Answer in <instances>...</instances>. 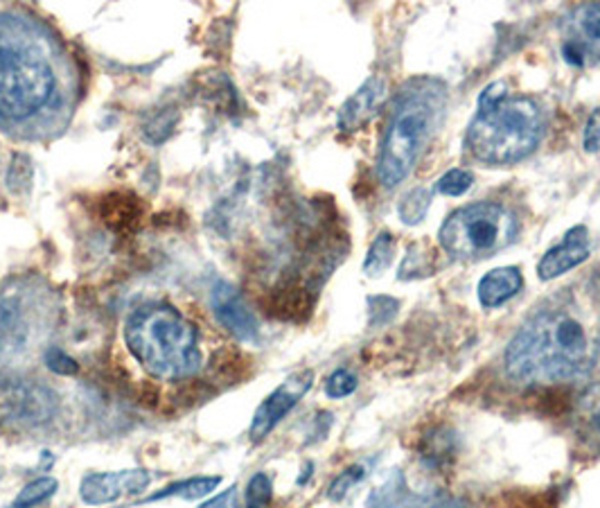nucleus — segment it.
<instances>
[{
    "instance_id": "nucleus-1",
    "label": "nucleus",
    "mask_w": 600,
    "mask_h": 508,
    "mask_svg": "<svg viewBox=\"0 0 600 508\" xmlns=\"http://www.w3.org/2000/svg\"><path fill=\"white\" fill-rule=\"evenodd\" d=\"M593 334L574 309L537 313L506 348V371L526 384L560 382L583 373L593 361Z\"/></svg>"
},
{
    "instance_id": "nucleus-10",
    "label": "nucleus",
    "mask_w": 600,
    "mask_h": 508,
    "mask_svg": "<svg viewBox=\"0 0 600 508\" xmlns=\"http://www.w3.org/2000/svg\"><path fill=\"white\" fill-rule=\"evenodd\" d=\"M152 484L148 470H120V472H93L81 479L79 497L89 506H104L118 501L125 495H140Z\"/></svg>"
},
{
    "instance_id": "nucleus-25",
    "label": "nucleus",
    "mask_w": 600,
    "mask_h": 508,
    "mask_svg": "<svg viewBox=\"0 0 600 508\" xmlns=\"http://www.w3.org/2000/svg\"><path fill=\"white\" fill-rule=\"evenodd\" d=\"M8 183L12 190H25L30 188L33 183V165H30V158L18 154L14 156L12 165H10V173H8Z\"/></svg>"
},
{
    "instance_id": "nucleus-9",
    "label": "nucleus",
    "mask_w": 600,
    "mask_h": 508,
    "mask_svg": "<svg viewBox=\"0 0 600 508\" xmlns=\"http://www.w3.org/2000/svg\"><path fill=\"white\" fill-rule=\"evenodd\" d=\"M311 384H314V373L309 369L298 371L292 378L284 380L269 395V398L260 407H257V411L251 420V428H248L251 441H255V443L265 441L278 428V422L303 401V395L311 389Z\"/></svg>"
},
{
    "instance_id": "nucleus-23",
    "label": "nucleus",
    "mask_w": 600,
    "mask_h": 508,
    "mask_svg": "<svg viewBox=\"0 0 600 508\" xmlns=\"http://www.w3.org/2000/svg\"><path fill=\"white\" fill-rule=\"evenodd\" d=\"M246 499H248L246 508H265L271 501V479L265 472H257L251 479Z\"/></svg>"
},
{
    "instance_id": "nucleus-3",
    "label": "nucleus",
    "mask_w": 600,
    "mask_h": 508,
    "mask_svg": "<svg viewBox=\"0 0 600 508\" xmlns=\"http://www.w3.org/2000/svg\"><path fill=\"white\" fill-rule=\"evenodd\" d=\"M445 106L447 91L438 79H413L399 91L378 156L382 186L397 188L413 173L443 123Z\"/></svg>"
},
{
    "instance_id": "nucleus-17",
    "label": "nucleus",
    "mask_w": 600,
    "mask_h": 508,
    "mask_svg": "<svg viewBox=\"0 0 600 508\" xmlns=\"http://www.w3.org/2000/svg\"><path fill=\"white\" fill-rule=\"evenodd\" d=\"M219 484H221V477H190V479H183V482H177V484H171V486L163 488L161 493L152 495L148 501L167 499V497L202 499V497L210 495Z\"/></svg>"
},
{
    "instance_id": "nucleus-21",
    "label": "nucleus",
    "mask_w": 600,
    "mask_h": 508,
    "mask_svg": "<svg viewBox=\"0 0 600 508\" xmlns=\"http://www.w3.org/2000/svg\"><path fill=\"white\" fill-rule=\"evenodd\" d=\"M472 183H474V175L470 173V169L454 167L436 181L434 190L438 194H447V196H461L472 188Z\"/></svg>"
},
{
    "instance_id": "nucleus-11",
    "label": "nucleus",
    "mask_w": 600,
    "mask_h": 508,
    "mask_svg": "<svg viewBox=\"0 0 600 508\" xmlns=\"http://www.w3.org/2000/svg\"><path fill=\"white\" fill-rule=\"evenodd\" d=\"M210 307L217 321L238 336L240 342H255L260 334V326H257L253 313L248 309L242 294L226 280H217L210 290Z\"/></svg>"
},
{
    "instance_id": "nucleus-5",
    "label": "nucleus",
    "mask_w": 600,
    "mask_h": 508,
    "mask_svg": "<svg viewBox=\"0 0 600 508\" xmlns=\"http://www.w3.org/2000/svg\"><path fill=\"white\" fill-rule=\"evenodd\" d=\"M54 68L41 46L12 21L0 18V118L23 123L50 104Z\"/></svg>"
},
{
    "instance_id": "nucleus-15",
    "label": "nucleus",
    "mask_w": 600,
    "mask_h": 508,
    "mask_svg": "<svg viewBox=\"0 0 600 508\" xmlns=\"http://www.w3.org/2000/svg\"><path fill=\"white\" fill-rule=\"evenodd\" d=\"M524 288V276L518 267H499L485 274L478 282V301L483 307H499L518 296Z\"/></svg>"
},
{
    "instance_id": "nucleus-8",
    "label": "nucleus",
    "mask_w": 600,
    "mask_h": 508,
    "mask_svg": "<svg viewBox=\"0 0 600 508\" xmlns=\"http://www.w3.org/2000/svg\"><path fill=\"white\" fill-rule=\"evenodd\" d=\"M56 407V395L41 382L0 373V428L46 426Z\"/></svg>"
},
{
    "instance_id": "nucleus-27",
    "label": "nucleus",
    "mask_w": 600,
    "mask_h": 508,
    "mask_svg": "<svg viewBox=\"0 0 600 508\" xmlns=\"http://www.w3.org/2000/svg\"><path fill=\"white\" fill-rule=\"evenodd\" d=\"M583 148L593 154L600 152V106L591 111V116L587 120L585 134H583Z\"/></svg>"
},
{
    "instance_id": "nucleus-24",
    "label": "nucleus",
    "mask_w": 600,
    "mask_h": 508,
    "mask_svg": "<svg viewBox=\"0 0 600 508\" xmlns=\"http://www.w3.org/2000/svg\"><path fill=\"white\" fill-rule=\"evenodd\" d=\"M355 389H357V378L350 371H346V369L334 371L328 378V382H325V393L330 395V398H334V401L346 398V395L355 393Z\"/></svg>"
},
{
    "instance_id": "nucleus-29",
    "label": "nucleus",
    "mask_w": 600,
    "mask_h": 508,
    "mask_svg": "<svg viewBox=\"0 0 600 508\" xmlns=\"http://www.w3.org/2000/svg\"><path fill=\"white\" fill-rule=\"evenodd\" d=\"M591 420H593V428H596V432L600 434V403H598V407H596V411H593Z\"/></svg>"
},
{
    "instance_id": "nucleus-16",
    "label": "nucleus",
    "mask_w": 600,
    "mask_h": 508,
    "mask_svg": "<svg viewBox=\"0 0 600 508\" xmlns=\"http://www.w3.org/2000/svg\"><path fill=\"white\" fill-rule=\"evenodd\" d=\"M571 21H574V30L580 37L583 48H587L600 62V3L578 8Z\"/></svg>"
},
{
    "instance_id": "nucleus-26",
    "label": "nucleus",
    "mask_w": 600,
    "mask_h": 508,
    "mask_svg": "<svg viewBox=\"0 0 600 508\" xmlns=\"http://www.w3.org/2000/svg\"><path fill=\"white\" fill-rule=\"evenodd\" d=\"M361 477H363V468H361V466H355V468H350V470H346V472H341V474L334 479V484L330 486V497H332V499H341L343 495H346V493L359 482Z\"/></svg>"
},
{
    "instance_id": "nucleus-18",
    "label": "nucleus",
    "mask_w": 600,
    "mask_h": 508,
    "mask_svg": "<svg viewBox=\"0 0 600 508\" xmlns=\"http://www.w3.org/2000/svg\"><path fill=\"white\" fill-rule=\"evenodd\" d=\"M429 206H432V192L426 188H413L403 196V202L397 206V213L405 224L413 226L424 219Z\"/></svg>"
},
{
    "instance_id": "nucleus-13",
    "label": "nucleus",
    "mask_w": 600,
    "mask_h": 508,
    "mask_svg": "<svg viewBox=\"0 0 600 508\" xmlns=\"http://www.w3.org/2000/svg\"><path fill=\"white\" fill-rule=\"evenodd\" d=\"M386 98V81L382 77H370L363 81L359 91L346 100L339 111V129L341 131H357L370 118L375 116L380 104Z\"/></svg>"
},
{
    "instance_id": "nucleus-12",
    "label": "nucleus",
    "mask_w": 600,
    "mask_h": 508,
    "mask_svg": "<svg viewBox=\"0 0 600 508\" xmlns=\"http://www.w3.org/2000/svg\"><path fill=\"white\" fill-rule=\"evenodd\" d=\"M589 258V236L585 226H574L564 233V240L545 253L537 265V276L541 280H553Z\"/></svg>"
},
{
    "instance_id": "nucleus-19",
    "label": "nucleus",
    "mask_w": 600,
    "mask_h": 508,
    "mask_svg": "<svg viewBox=\"0 0 600 508\" xmlns=\"http://www.w3.org/2000/svg\"><path fill=\"white\" fill-rule=\"evenodd\" d=\"M56 488H60V482H56L54 477H41L35 479V482L27 484L14 499V508H35L43 501H48L50 497H54Z\"/></svg>"
},
{
    "instance_id": "nucleus-7",
    "label": "nucleus",
    "mask_w": 600,
    "mask_h": 508,
    "mask_svg": "<svg viewBox=\"0 0 600 508\" xmlns=\"http://www.w3.org/2000/svg\"><path fill=\"white\" fill-rule=\"evenodd\" d=\"M518 233L514 215L499 204L476 202L454 211L441 226L438 240L454 258H488L508 246Z\"/></svg>"
},
{
    "instance_id": "nucleus-28",
    "label": "nucleus",
    "mask_w": 600,
    "mask_h": 508,
    "mask_svg": "<svg viewBox=\"0 0 600 508\" xmlns=\"http://www.w3.org/2000/svg\"><path fill=\"white\" fill-rule=\"evenodd\" d=\"M199 508H238V488H228Z\"/></svg>"
},
{
    "instance_id": "nucleus-6",
    "label": "nucleus",
    "mask_w": 600,
    "mask_h": 508,
    "mask_svg": "<svg viewBox=\"0 0 600 508\" xmlns=\"http://www.w3.org/2000/svg\"><path fill=\"white\" fill-rule=\"evenodd\" d=\"M54 296L37 278H18L0 290V366L41 351L54 326Z\"/></svg>"
},
{
    "instance_id": "nucleus-20",
    "label": "nucleus",
    "mask_w": 600,
    "mask_h": 508,
    "mask_svg": "<svg viewBox=\"0 0 600 508\" xmlns=\"http://www.w3.org/2000/svg\"><path fill=\"white\" fill-rule=\"evenodd\" d=\"M393 249H395L393 236L388 231L380 233L378 240L373 242V246H370V251H368L366 263H363V271L368 276H380L382 271H386L391 261H393Z\"/></svg>"
},
{
    "instance_id": "nucleus-14",
    "label": "nucleus",
    "mask_w": 600,
    "mask_h": 508,
    "mask_svg": "<svg viewBox=\"0 0 600 508\" xmlns=\"http://www.w3.org/2000/svg\"><path fill=\"white\" fill-rule=\"evenodd\" d=\"M142 213L145 211H142L140 200L133 192H127V190L104 194L98 208V217L108 226V229L118 233L133 231L138 221L142 219Z\"/></svg>"
},
{
    "instance_id": "nucleus-4",
    "label": "nucleus",
    "mask_w": 600,
    "mask_h": 508,
    "mask_svg": "<svg viewBox=\"0 0 600 508\" xmlns=\"http://www.w3.org/2000/svg\"><path fill=\"white\" fill-rule=\"evenodd\" d=\"M125 344L152 378L179 382L202 369L196 328L177 307H138L125 321Z\"/></svg>"
},
{
    "instance_id": "nucleus-22",
    "label": "nucleus",
    "mask_w": 600,
    "mask_h": 508,
    "mask_svg": "<svg viewBox=\"0 0 600 508\" xmlns=\"http://www.w3.org/2000/svg\"><path fill=\"white\" fill-rule=\"evenodd\" d=\"M43 357H46L48 369H50L52 373H56V376H66V378H71V376H77V373H79V364H77L66 351H62V348L48 346L46 353H43Z\"/></svg>"
},
{
    "instance_id": "nucleus-2",
    "label": "nucleus",
    "mask_w": 600,
    "mask_h": 508,
    "mask_svg": "<svg viewBox=\"0 0 600 508\" xmlns=\"http://www.w3.org/2000/svg\"><path fill=\"white\" fill-rule=\"evenodd\" d=\"M547 134V116L533 98L510 96L503 79L483 89L468 129V150L485 165H514L531 156Z\"/></svg>"
}]
</instances>
